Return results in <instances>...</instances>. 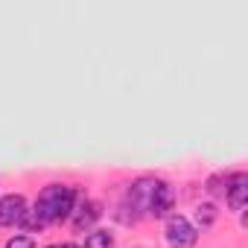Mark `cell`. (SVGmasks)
Segmentation results:
<instances>
[{
	"mask_svg": "<svg viewBox=\"0 0 248 248\" xmlns=\"http://www.w3.org/2000/svg\"><path fill=\"white\" fill-rule=\"evenodd\" d=\"M76 202H79V196H76L73 187H67V184H47V187L38 193L35 207H32L30 213L47 228V225H56V222L70 219Z\"/></svg>",
	"mask_w": 248,
	"mask_h": 248,
	"instance_id": "6da1fadb",
	"label": "cell"
},
{
	"mask_svg": "<svg viewBox=\"0 0 248 248\" xmlns=\"http://www.w3.org/2000/svg\"><path fill=\"white\" fill-rule=\"evenodd\" d=\"M164 233H167L170 248H193V245L199 242V231H196V225H193L187 216H178V213L167 216V228H164Z\"/></svg>",
	"mask_w": 248,
	"mask_h": 248,
	"instance_id": "7a4b0ae2",
	"label": "cell"
},
{
	"mask_svg": "<svg viewBox=\"0 0 248 248\" xmlns=\"http://www.w3.org/2000/svg\"><path fill=\"white\" fill-rule=\"evenodd\" d=\"M172 204H175V187L164 178H155V187H152V196L146 204V216H152V219L172 216Z\"/></svg>",
	"mask_w": 248,
	"mask_h": 248,
	"instance_id": "3957f363",
	"label": "cell"
},
{
	"mask_svg": "<svg viewBox=\"0 0 248 248\" xmlns=\"http://www.w3.org/2000/svg\"><path fill=\"white\" fill-rule=\"evenodd\" d=\"M27 213H30V207H27V199L21 193H9L0 199V228L21 225Z\"/></svg>",
	"mask_w": 248,
	"mask_h": 248,
	"instance_id": "277c9868",
	"label": "cell"
},
{
	"mask_svg": "<svg viewBox=\"0 0 248 248\" xmlns=\"http://www.w3.org/2000/svg\"><path fill=\"white\" fill-rule=\"evenodd\" d=\"M225 202L231 210H242L248 202V175L245 172H231L228 187H225Z\"/></svg>",
	"mask_w": 248,
	"mask_h": 248,
	"instance_id": "5b68a950",
	"label": "cell"
},
{
	"mask_svg": "<svg viewBox=\"0 0 248 248\" xmlns=\"http://www.w3.org/2000/svg\"><path fill=\"white\" fill-rule=\"evenodd\" d=\"M99 216H102V204L93 202V199H85V202H76V207L70 213V222H73L76 231H88Z\"/></svg>",
	"mask_w": 248,
	"mask_h": 248,
	"instance_id": "8992f818",
	"label": "cell"
},
{
	"mask_svg": "<svg viewBox=\"0 0 248 248\" xmlns=\"http://www.w3.org/2000/svg\"><path fill=\"white\" fill-rule=\"evenodd\" d=\"M216 204H199L196 207V231H207L216 222Z\"/></svg>",
	"mask_w": 248,
	"mask_h": 248,
	"instance_id": "52a82bcc",
	"label": "cell"
},
{
	"mask_svg": "<svg viewBox=\"0 0 248 248\" xmlns=\"http://www.w3.org/2000/svg\"><path fill=\"white\" fill-rule=\"evenodd\" d=\"M82 248H114V236L108 231H91L85 236V245Z\"/></svg>",
	"mask_w": 248,
	"mask_h": 248,
	"instance_id": "ba28073f",
	"label": "cell"
},
{
	"mask_svg": "<svg viewBox=\"0 0 248 248\" xmlns=\"http://www.w3.org/2000/svg\"><path fill=\"white\" fill-rule=\"evenodd\" d=\"M3 248H35V239L32 236H27V233H15L12 239H6V245Z\"/></svg>",
	"mask_w": 248,
	"mask_h": 248,
	"instance_id": "9c48e42d",
	"label": "cell"
},
{
	"mask_svg": "<svg viewBox=\"0 0 248 248\" xmlns=\"http://www.w3.org/2000/svg\"><path fill=\"white\" fill-rule=\"evenodd\" d=\"M225 187H228V175H216L207 181V193L210 196H225Z\"/></svg>",
	"mask_w": 248,
	"mask_h": 248,
	"instance_id": "30bf717a",
	"label": "cell"
},
{
	"mask_svg": "<svg viewBox=\"0 0 248 248\" xmlns=\"http://www.w3.org/2000/svg\"><path fill=\"white\" fill-rule=\"evenodd\" d=\"M50 248H82V245H73V242H64V245H50Z\"/></svg>",
	"mask_w": 248,
	"mask_h": 248,
	"instance_id": "8fae6325",
	"label": "cell"
}]
</instances>
